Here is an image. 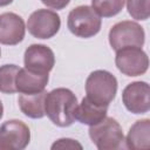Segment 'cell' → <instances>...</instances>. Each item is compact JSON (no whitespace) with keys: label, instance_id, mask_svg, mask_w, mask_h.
<instances>
[{"label":"cell","instance_id":"7c38bea8","mask_svg":"<svg viewBox=\"0 0 150 150\" xmlns=\"http://www.w3.org/2000/svg\"><path fill=\"white\" fill-rule=\"evenodd\" d=\"M48 80V74H40L28 70L27 68H20L15 80L16 91L21 94H34L42 91L45 90Z\"/></svg>","mask_w":150,"mask_h":150},{"label":"cell","instance_id":"30bf717a","mask_svg":"<svg viewBox=\"0 0 150 150\" xmlns=\"http://www.w3.org/2000/svg\"><path fill=\"white\" fill-rule=\"evenodd\" d=\"M23 62L28 70L48 74L55 64V56L53 50L45 45H30L25 50Z\"/></svg>","mask_w":150,"mask_h":150},{"label":"cell","instance_id":"9a60e30c","mask_svg":"<svg viewBox=\"0 0 150 150\" xmlns=\"http://www.w3.org/2000/svg\"><path fill=\"white\" fill-rule=\"evenodd\" d=\"M107 110L108 107L98 105L86 96L82 98L81 103L77 104L75 118L82 124H87L90 127L102 121L107 116Z\"/></svg>","mask_w":150,"mask_h":150},{"label":"cell","instance_id":"6da1fadb","mask_svg":"<svg viewBox=\"0 0 150 150\" xmlns=\"http://www.w3.org/2000/svg\"><path fill=\"white\" fill-rule=\"evenodd\" d=\"M77 98L67 88H56L47 94L45 111L48 118L57 127H69L75 122Z\"/></svg>","mask_w":150,"mask_h":150},{"label":"cell","instance_id":"603a6c76","mask_svg":"<svg viewBox=\"0 0 150 150\" xmlns=\"http://www.w3.org/2000/svg\"><path fill=\"white\" fill-rule=\"evenodd\" d=\"M0 56H1V50H0Z\"/></svg>","mask_w":150,"mask_h":150},{"label":"cell","instance_id":"d6986e66","mask_svg":"<svg viewBox=\"0 0 150 150\" xmlns=\"http://www.w3.org/2000/svg\"><path fill=\"white\" fill-rule=\"evenodd\" d=\"M56 149H61V150H74V149H82V145L71 138H60L57 139L53 145H52V150H56Z\"/></svg>","mask_w":150,"mask_h":150},{"label":"cell","instance_id":"ba28073f","mask_svg":"<svg viewBox=\"0 0 150 150\" xmlns=\"http://www.w3.org/2000/svg\"><path fill=\"white\" fill-rule=\"evenodd\" d=\"M30 141V131L27 124L20 120L6 121L0 127V149L22 150Z\"/></svg>","mask_w":150,"mask_h":150},{"label":"cell","instance_id":"ffe728a7","mask_svg":"<svg viewBox=\"0 0 150 150\" xmlns=\"http://www.w3.org/2000/svg\"><path fill=\"white\" fill-rule=\"evenodd\" d=\"M41 2L43 5H46L47 7H49V8L62 9L70 2V0H41Z\"/></svg>","mask_w":150,"mask_h":150},{"label":"cell","instance_id":"7a4b0ae2","mask_svg":"<svg viewBox=\"0 0 150 150\" xmlns=\"http://www.w3.org/2000/svg\"><path fill=\"white\" fill-rule=\"evenodd\" d=\"M117 93V80L107 70H94L87 77L86 94L94 103L108 107Z\"/></svg>","mask_w":150,"mask_h":150},{"label":"cell","instance_id":"7402d4cb","mask_svg":"<svg viewBox=\"0 0 150 150\" xmlns=\"http://www.w3.org/2000/svg\"><path fill=\"white\" fill-rule=\"evenodd\" d=\"M2 115H4V105H2V102L0 101V120H1Z\"/></svg>","mask_w":150,"mask_h":150},{"label":"cell","instance_id":"2e32d148","mask_svg":"<svg viewBox=\"0 0 150 150\" xmlns=\"http://www.w3.org/2000/svg\"><path fill=\"white\" fill-rule=\"evenodd\" d=\"M20 68L15 64H4L0 67V91L4 94L16 93L15 80Z\"/></svg>","mask_w":150,"mask_h":150},{"label":"cell","instance_id":"8992f818","mask_svg":"<svg viewBox=\"0 0 150 150\" xmlns=\"http://www.w3.org/2000/svg\"><path fill=\"white\" fill-rule=\"evenodd\" d=\"M115 63L122 74L127 76H139L148 70L149 59L141 47H125L116 50Z\"/></svg>","mask_w":150,"mask_h":150},{"label":"cell","instance_id":"44dd1931","mask_svg":"<svg viewBox=\"0 0 150 150\" xmlns=\"http://www.w3.org/2000/svg\"><path fill=\"white\" fill-rule=\"evenodd\" d=\"M12 2H13V0H0V7H2V6H7V5L12 4Z\"/></svg>","mask_w":150,"mask_h":150},{"label":"cell","instance_id":"ac0fdd59","mask_svg":"<svg viewBox=\"0 0 150 150\" xmlns=\"http://www.w3.org/2000/svg\"><path fill=\"white\" fill-rule=\"evenodd\" d=\"M150 0H127V9L131 18L136 20H146L150 15Z\"/></svg>","mask_w":150,"mask_h":150},{"label":"cell","instance_id":"e0dca14e","mask_svg":"<svg viewBox=\"0 0 150 150\" xmlns=\"http://www.w3.org/2000/svg\"><path fill=\"white\" fill-rule=\"evenodd\" d=\"M125 0H91L93 9L103 18H111L118 14L124 7Z\"/></svg>","mask_w":150,"mask_h":150},{"label":"cell","instance_id":"52a82bcc","mask_svg":"<svg viewBox=\"0 0 150 150\" xmlns=\"http://www.w3.org/2000/svg\"><path fill=\"white\" fill-rule=\"evenodd\" d=\"M61 27L60 15L50 9H38L33 12L27 21L28 32L36 39H50Z\"/></svg>","mask_w":150,"mask_h":150},{"label":"cell","instance_id":"5bb4252c","mask_svg":"<svg viewBox=\"0 0 150 150\" xmlns=\"http://www.w3.org/2000/svg\"><path fill=\"white\" fill-rule=\"evenodd\" d=\"M47 94L46 90L34 94H20L18 103L21 112L30 118H42L46 115L45 103Z\"/></svg>","mask_w":150,"mask_h":150},{"label":"cell","instance_id":"277c9868","mask_svg":"<svg viewBox=\"0 0 150 150\" xmlns=\"http://www.w3.org/2000/svg\"><path fill=\"white\" fill-rule=\"evenodd\" d=\"M101 16L93 7L83 5L70 11L68 14V29L79 38L88 39L96 35L101 29Z\"/></svg>","mask_w":150,"mask_h":150},{"label":"cell","instance_id":"3957f363","mask_svg":"<svg viewBox=\"0 0 150 150\" xmlns=\"http://www.w3.org/2000/svg\"><path fill=\"white\" fill-rule=\"evenodd\" d=\"M89 136L98 150H117L124 145V135L120 123L112 117H104L90 125Z\"/></svg>","mask_w":150,"mask_h":150},{"label":"cell","instance_id":"4fadbf2b","mask_svg":"<svg viewBox=\"0 0 150 150\" xmlns=\"http://www.w3.org/2000/svg\"><path fill=\"white\" fill-rule=\"evenodd\" d=\"M124 142L128 149L148 150L150 148V120H139L132 124Z\"/></svg>","mask_w":150,"mask_h":150},{"label":"cell","instance_id":"5b68a950","mask_svg":"<svg viewBox=\"0 0 150 150\" xmlns=\"http://www.w3.org/2000/svg\"><path fill=\"white\" fill-rule=\"evenodd\" d=\"M145 33L141 25L135 21H121L109 30V43L114 50L125 47H141L144 45Z\"/></svg>","mask_w":150,"mask_h":150},{"label":"cell","instance_id":"8fae6325","mask_svg":"<svg viewBox=\"0 0 150 150\" xmlns=\"http://www.w3.org/2000/svg\"><path fill=\"white\" fill-rule=\"evenodd\" d=\"M25 22L15 13H4L0 15V43L15 46L25 38Z\"/></svg>","mask_w":150,"mask_h":150},{"label":"cell","instance_id":"9c48e42d","mask_svg":"<svg viewBox=\"0 0 150 150\" xmlns=\"http://www.w3.org/2000/svg\"><path fill=\"white\" fill-rule=\"evenodd\" d=\"M124 107L132 114H145L150 109V87L144 81L129 83L122 91Z\"/></svg>","mask_w":150,"mask_h":150}]
</instances>
